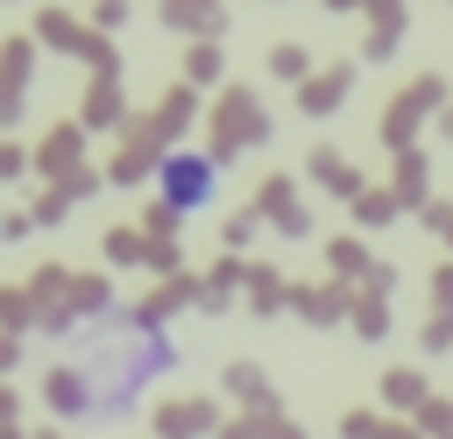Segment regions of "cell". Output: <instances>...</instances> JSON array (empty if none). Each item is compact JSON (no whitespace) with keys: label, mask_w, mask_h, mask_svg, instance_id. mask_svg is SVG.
Returning a JSON list of instances; mask_svg holds the SVG:
<instances>
[{"label":"cell","mask_w":453,"mask_h":439,"mask_svg":"<svg viewBox=\"0 0 453 439\" xmlns=\"http://www.w3.org/2000/svg\"><path fill=\"white\" fill-rule=\"evenodd\" d=\"M156 191H163L170 212H205V205L219 198V163H212L205 149H177V156H163Z\"/></svg>","instance_id":"cell-2"},{"label":"cell","mask_w":453,"mask_h":439,"mask_svg":"<svg viewBox=\"0 0 453 439\" xmlns=\"http://www.w3.org/2000/svg\"><path fill=\"white\" fill-rule=\"evenodd\" d=\"M177 361V347L142 326V319H106L99 333L78 340V354L50 375V411H64L71 425H106V418H127L156 375Z\"/></svg>","instance_id":"cell-1"}]
</instances>
